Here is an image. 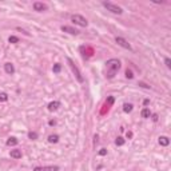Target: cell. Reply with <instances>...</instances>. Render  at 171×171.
<instances>
[{
  "label": "cell",
  "mask_w": 171,
  "mask_h": 171,
  "mask_svg": "<svg viewBox=\"0 0 171 171\" xmlns=\"http://www.w3.org/2000/svg\"><path fill=\"white\" fill-rule=\"evenodd\" d=\"M52 70H54V72H55V74H59V72H60V70H62V66L59 63L54 64V68H52Z\"/></svg>",
  "instance_id": "cell-17"
},
{
  "label": "cell",
  "mask_w": 171,
  "mask_h": 171,
  "mask_svg": "<svg viewBox=\"0 0 171 171\" xmlns=\"http://www.w3.org/2000/svg\"><path fill=\"white\" fill-rule=\"evenodd\" d=\"M126 76H127L128 79H132V76H134V75H132V72H131V71H128V70H127V71H126Z\"/></svg>",
  "instance_id": "cell-24"
},
{
  "label": "cell",
  "mask_w": 171,
  "mask_h": 171,
  "mask_svg": "<svg viewBox=\"0 0 171 171\" xmlns=\"http://www.w3.org/2000/svg\"><path fill=\"white\" fill-rule=\"evenodd\" d=\"M158 142H159L160 146H168L170 145V139H168L167 136H159V140H158Z\"/></svg>",
  "instance_id": "cell-12"
},
{
  "label": "cell",
  "mask_w": 171,
  "mask_h": 171,
  "mask_svg": "<svg viewBox=\"0 0 171 171\" xmlns=\"http://www.w3.org/2000/svg\"><path fill=\"white\" fill-rule=\"evenodd\" d=\"M107 103H108V104H112V103H114V98H112V96H110V98L107 99Z\"/></svg>",
  "instance_id": "cell-25"
},
{
  "label": "cell",
  "mask_w": 171,
  "mask_h": 171,
  "mask_svg": "<svg viewBox=\"0 0 171 171\" xmlns=\"http://www.w3.org/2000/svg\"><path fill=\"white\" fill-rule=\"evenodd\" d=\"M59 107H60V102H51L48 104V111H56V110H59Z\"/></svg>",
  "instance_id": "cell-10"
},
{
  "label": "cell",
  "mask_w": 171,
  "mask_h": 171,
  "mask_svg": "<svg viewBox=\"0 0 171 171\" xmlns=\"http://www.w3.org/2000/svg\"><path fill=\"white\" fill-rule=\"evenodd\" d=\"M106 68H107V72H106L107 79H112L116 75V72L120 70V62L118 59H110L106 63Z\"/></svg>",
  "instance_id": "cell-1"
},
{
  "label": "cell",
  "mask_w": 171,
  "mask_h": 171,
  "mask_svg": "<svg viewBox=\"0 0 171 171\" xmlns=\"http://www.w3.org/2000/svg\"><path fill=\"white\" fill-rule=\"evenodd\" d=\"M103 7L104 8H107L108 11H111L112 14H116V15H120V14H123V9L120 8L119 6H116V4H114V3H110V1H103Z\"/></svg>",
  "instance_id": "cell-3"
},
{
  "label": "cell",
  "mask_w": 171,
  "mask_h": 171,
  "mask_svg": "<svg viewBox=\"0 0 171 171\" xmlns=\"http://www.w3.org/2000/svg\"><path fill=\"white\" fill-rule=\"evenodd\" d=\"M165 63H166V66H167V68H171V60L168 58H166L165 59Z\"/></svg>",
  "instance_id": "cell-22"
},
{
  "label": "cell",
  "mask_w": 171,
  "mask_h": 171,
  "mask_svg": "<svg viewBox=\"0 0 171 171\" xmlns=\"http://www.w3.org/2000/svg\"><path fill=\"white\" fill-rule=\"evenodd\" d=\"M152 120H154V122H157V120H158V115H152Z\"/></svg>",
  "instance_id": "cell-26"
},
{
  "label": "cell",
  "mask_w": 171,
  "mask_h": 171,
  "mask_svg": "<svg viewBox=\"0 0 171 171\" xmlns=\"http://www.w3.org/2000/svg\"><path fill=\"white\" fill-rule=\"evenodd\" d=\"M28 138H29V139H32V140H35V139H38V134H36V132H29Z\"/></svg>",
  "instance_id": "cell-21"
},
{
  "label": "cell",
  "mask_w": 171,
  "mask_h": 171,
  "mask_svg": "<svg viewBox=\"0 0 171 171\" xmlns=\"http://www.w3.org/2000/svg\"><path fill=\"white\" fill-rule=\"evenodd\" d=\"M115 41L119 44L120 47H123V48H126V49H128V51H131V46H130V43H128L127 40H124L123 38H115Z\"/></svg>",
  "instance_id": "cell-5"
},
{
  "label": "cell",
  "mask_w": 171,
  "mask_h": 171,
  "mask_svg": "<svg viewBox=\"0 0 171 171\" xmlns=\"http://www.w3.org/2000/svg\"><path fill=\"white\" fill-rule=\"evenodd\" d=\"M47 8H48V7H47V4H44V3H40V1H35V3H34V9L38 11V12L46 11Z\"/></svg>",
  "instance_id": "cell-6"
},
{
  "label": "cell",
  "mask_w": 171,
  "mask_h": 171,
  "mask_svg": "<svg viewBox=\"0 0 171 171\" xmlns=\"http://www.w3.org/2000/svg\"><path fill=\"white\" fill-rule=\"evenodd\" d=\"M67 62H68V66H70V68H71V70H72L74 75L76 76L78 82H79V83H83V82H84V78H83V76H82V72H80V71H79V68H78V67L75 66V63H74V62L71 60L70 58H67Z\"/></svg>",
  "instance_id": "cell-2"
},
{
  "label": "cell",
  "mask_w": 171,
  "mask_h": 171,
  "mask_svg": "<svg viewBox=\"0 0 171 171\" xmlns=\"http://www.w3.org/2000/svg\"><path fill=\"white\" fill-rule=\"evenodd\" d=\"M58 166H46V167H35L34 171H58Z\"/></svg>",
  "instance_id": "cell-7"
},
{
  "label": "cell",
  "mask_w": 171,
  "mask_h": 171,
  "mask_svg": "<svg viewBox=\"0 0 171 171\" xmlns=\"http://www.w3.org/2000/svg\"><path fill=\"white\" fill-rule=\"evenodd\" d=\"M123 111H124V112H131V111H132V104L126 103V104L123 106Z\"/></svg>",
  "instance_id": "cell-16"
},
{
  "label": "cell",
  "mask_w": 171,
  "mask_h": 171,
  "mask_svg": "<svg viewBox=\"0 0 171 171\" xmlns=\"http://www.w3.org/2000/svg\"><path fill=\"white\" fill-rule=\"evenodd\" d=\"M9 155H11V158H14V159H20V158H21V151L20 150H11Z\"/></svg>",
  "instance_id": "cell-11"
},
{
  "label": "cell",
  "mask_w": 171,
  "mask_h": 171,
  "mask_svg": "<svg viewBox=\"0 0 171 171\" xmlns=\"http://www.w3.org/2000/svg\"><path fill=\"white\" fill-rule=\"evenodd\" d=\"M71 21L75 23L76 26H80V27H87L88 26V21L82 16V15H72L71 16Z\"/></svg>",
  "instance_id": "cell-4"
},
{
  "label": "cell",
  "mask_w": 171,
  "mask_h": 171,
  "mask_svg": "<svg viewBox=\"0 0 171 171\" xmlns=\"http://www.w3.org/2000/svg\"><path fill=\"white\" fill-rule=\"evenodd\" d=\"M115 143H116V146H123V145H124V139H123V138H120V136H119V138H116Z\"/></svg>",
  "instance_id": "cell-18"
},
{
  "label": "cell",
  "mask_w": 171,
  "mask_h": 171,
  "mask_svg": "<svg viewBox=\"0 0 171 171\" xmlns=\"http://www.w3.org/2000/svg\"><path fill=\"white\" fill-rule=\"evenodd\" d=\"M4 71H6L8 75H14L15 74V67L12 63H6L4 64Z\"/></svg>",
  "instance_id": "cell-9"
},
{
  "label": "cell",
  "mask_w": 171,
  "mask_h": 171,
  "mask_svg": "<svg viewBox=\"0 0 171 171\" xmlns=\"http://www.w3.org/2000/svg\"><path fill=\"white\" fill-rule=\"evenodd\" d=\"M150 116H151L150 110H148V108H143V110H142V118L147 119V118H150Z\"/></svg>",
  "instance_id": "cell-14"
},
{
  "label": "cell",
  "mask_w": 171,
  "mask_h": 171,
  "mask_svg": "<svg viewBox=\"0 0 171 171\" xmlns=\"http://www.w3.org/2000/svg\"><path fill=\"white\" fill-rule=\"evenodd\" d=\"M8 100V95L6 92H1L0 94V102H7Z\"/></svg>",
  "instance_id": "cell-20"
},
{
  "label": "cell",
  "mask_w": 171,
  "mask_h": 171,
  "mask_svg": "<svg viewBox=\"0 0 171 171\" xmlns=\"http://www.w3.org/2000/svg\"><path fill=\"white\" fill-rule=\"evenodd\" d=\"M8 41H9V43H12V44H16V43H19V39L16 38V36H9Z\"/></svg>",
  "instance_id": "cell-19"
},
{
  "label": "cell",
  "mask_w": 171,
  "mask_h": 171,
  "mask_svg": "<svg viewBox=\"0 0 171 171\" xmlns=\"http://www.w3.org/2000/svg\"><path fill=\"white\" fill-rule=\"evenodd\" d=\"M18 139L16 138H9L8 140H7V146H16L18 145Z\"/></svg>",
  "instance_id": "cell-15"
},
{
  "label": "cell",
  "mask_w": 171,
  "mask_h": 171,
  "mask_svg": "<svg viewBox=\"0 0 171 171\" xmlns=\"http://www.w3.org/2000/svg\"><path fill=\"white\" fill-rule=\"evenodd\" d=\"M106 154H107V150H106V148H100V150H99V155L103 157V155H106Z\"/></svg>",
  "instance_id": "cell-23"
},
{
  "label": "cell",
  "mask_w": 171,
  "mask_h": 171,
  "mask_svg": "<svg viewBox=\"0 0 171 171\" xmlns=\"http://www.w3.org/2000/svg\"><path fill=\"white\" fill-rule=\"evenodd\" d=\"M62 31L63 32H67V34H70V35H78L79 31L72 27H67V26H62Z\"/></svg>",
  "instance_id": "cell-8"
},
{
  "label": "cell",
  "mask_w": 171,
  "mask_h": 171,
  "mask_svg": "<svg viewBox=\"0 0 171 171\" xmlns=\"http://www.w3.org/2000/svg\"><path fill=\"white\" fill-rule=\"evenodd\" d=\"M48 142L49 143H58L59 142V136L58 135H49L48 136Z\"/></svg>",
  "instance_id": "cell-13"
}]
</instances>
